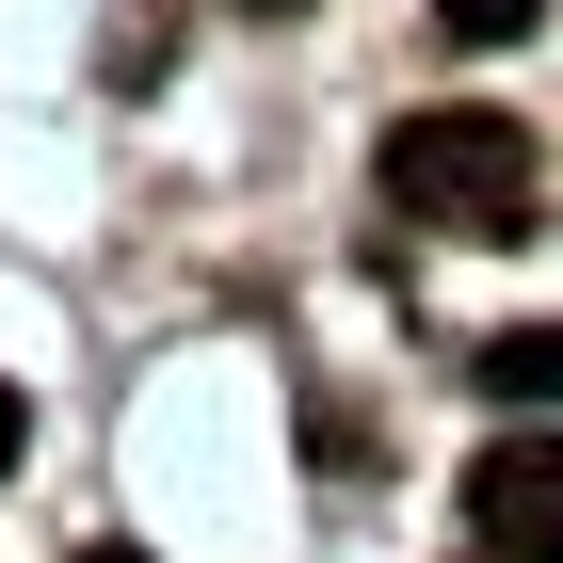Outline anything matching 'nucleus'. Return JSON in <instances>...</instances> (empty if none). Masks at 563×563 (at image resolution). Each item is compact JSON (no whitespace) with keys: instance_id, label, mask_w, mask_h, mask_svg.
<instances>
[{"instance_id":"nucleus-1","label":"nucleus","mask_w":563,"mask_h":563,"mask_svg":"<svg viewBox=\"0 0 563 563\" xmlns=\"http://www.w3.org/2000/svg\"><path fill=\"white\" fill-rule=\"evenodd\" d=\"M371 177H387V210H402V225H434V242H531V210H548L531 130H516V113H483V97L402 113Z\"/></svg>"},{"instance_id":"nucleus-2","label":"nucleus","mask_w":563,"mask_h":563,"mask_svg":"<svg viewBox=\"0 0 563 563\" xmlns=\"http://www.w3.org/2000/svg\"><path fill=\"white\" fill-rule=\"evenodd\" d=\"M467 531L499 563H563V434H499L467 467Z\"/></svg>"},{"instance_id":"nucleus-3","label":"nucleus","mask_w":563,"mask_h":563,"mask_svg":"<svg viewBox=\"0 0 563 563\" xmlns=\"http://www.w3.org/2000/svg\"><path fill=\"white\" fill-rule=\"evenodd\" d=\"M467 371H483V402H516V419H548V402H563V322H499V339H483Z\"/></svg>"},{"instance_id":"nucleus-4","label":"nucleus","mask_w":563,"mask_h":563,"mask_svg":"<svg viewBox=\"0 0 563 563\" xmlns=\"http://www.w3.org/2000/svg\"><path fill=\"white\" fill-rule=\"evenodd\" d=\"M531 16H548V0H434V33H451V48H516Z\"/></svg>"},{"instance_id":"nucleus-5","label":"nucleus","mask_w":563,"mask_h":563,"mask_svg":"<svg viewBox=\"0 0 563 563\" xmlns=\"http://www.w3.org/2000/svg\"><path fill=\"white\" fill-rule=\"evenodd\" d=\"M16 451H33V402H16V387H0V483H16Z\"/></svg>"},{"instance_id":"nucleus-6","label":"nucleus","mask_w":563,"mask_h":563,"mask_svg":"<svg viewBox=\"0 0 563 563\" xmlns=\"http://www.w3.org/2000/svg\"><path fill=\"white\" fill-rule=\"evenodd\" d=\"M81 563H145V548H81Z\"/></svg>"},{"instance_id":"nucleus-7","label":"nucleus","mask_w":563,"mask_h":563,"mask_svg":"<svg viewBox=\"0 0 563 563\" xmlns=\"http://www.w3.org/2000/svg\"><path fill=\"white\" fill-rule=\"evenodd\" d=\"M258 16H290V0H258Z\"/></svg>"}]
</instances>
